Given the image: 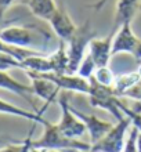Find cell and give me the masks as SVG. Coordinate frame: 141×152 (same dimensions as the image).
I'll return each mask as SVG.
<instances>
[{"mask_svg":"<svg viewBox=\"0 0 141 152\" xmlns=\"http://www.w3.org/2000/svg\"><path fill=\"white\" fill-rule=\"evenodd\" d=\"M94 77L98 83L104 84V86H112L113 80H115V75L108 66H102V68H97L94 71Z\"/></svg>","mask_w":141,"mask_h":152,"instance_id":"obj_19","label":"cell"},{"mask_svg":"<svg viewBox=\"0 0 141 152\" xmlns=\"http://www.w3.org/2000/svg\"><path fill=\"white\" fill-rule=\"evenodd\" d=\"M68 97H69L68 93H65V91L60 93L58 104H60L61 111H62V118H61V122L58 123V127H60L61 133H62L65 137L75 138V137L83 136V134L87 132V127H86L85 122H83V120H79L77 116L71 111V107H69V102H68Z\"/></svg>","mask_w":141,"mask_h":152,"instance_id":"obj_6","label":"cell"},{"mask_svg":"<svg viewBox=\"0 0 141 152\" xmlns=\"http://www.w3.org/2000/svg\"><path fill=\"white\" fill-rule=\"evenodd\" d=\"M0 39L7 44L17 46L22 48H32L37 50V47H46L53 39V33L39 28V26H6L0 29ZM42 51V50H37Z\"/></svg>","mask_w":141,"mask_h":152,"instance_id":"obj_1","label":"cell"},{"mask_svg":"<svg viewBox=\"0 0 141 152\" xmlns=\"http://www.w3.org/2000/svg\"><path fill=\"white\" fill-rule=\"evenodd\" d=\"M141 82V75L138 72H129L123 75L115 76V80L112 83V88L115 96L123 97L132 87H134L137 83Z\"/></svg>","mask_w":141,"mask_h":152,"instance_id":"obj_16","label":"cell"},{"mask_svg":"<svg viewBox=\"0 0 141 152\" xmlns=\"http://www.w3.org/2000/svg\"><path fill=\"white\" fill-rule=\"evenodd\" d=\"M96 64H94L93 58L87 54V56L83 58V61L80 62V65H79V69H77V75L82 76V77H85V79H89L90 76L94 73V71H96Z\"/></svg>","mask_w":141,"mask_h":152,"instance_id":"obj_20","label":"cell"},{"mask_svg":"<svg viewBox=\"0 0 141 152\" xmlns=\"http://www.w3.org/2000/svg\"><path fill=\"white\" fill-rule=\"evenodd\" d=\"M36 73H39L45 79L54 82L60 88L72 90V91H77V93H85V94L90 93V82L87 79H85V77L79 76L77 73H75V75L56 73V72H36Z\"/></svg>","mask_w":141,"mask_h":152,"instance_id":"obj_8","label":"cell"},{"mask_svg":"<svg viewBox=\"0 0 141 152\" xmlns=\"http://www.w3.org/2000/svg\"><path fill=\"white\" fill-rule=\"evenodd\" d=\"M141 11V0H118L112 31H118L125 22H132Z\"/></svg>","mask_w":141,"mask_h":152,"instance_id":"obj_13","label":"cell"},{"mask_svg":"<svg viewBox=\"0 0 141 152\" xmlns=\"http://www.w3.org/2000/svg\"><path fill=\"white\" fill-rule=\"evenodd\" d=\"M132 119L126 116L118 122L116 126H113L107 136L102 137L97 144L91 145V149L89 152H122L123 149V137L126 130L129 129Z\"/></svg>","mask_w":141,"mask_h":152,"instance_id":"obj_7","label":"cell"},{"mask_svg":"<svg viewBox=\"0 0 141 152\" xmlns=\"http://www.w3.org/2000/svg\"><path fill=\"white\" fill-rule=\"evenodd\" d=\"M71 111H72L80 120L85 122L86 127H87V132H89V134H90L91 145L97 144V142H98L102 137L107 136V133L113 127L109 122L98 119V118L94 115H85V113H82V112H77L76 109H73V108H71Z\"/></svg>","mask_w":141,"mask_h":152,"instance_id":"obj_11","label":"cell"},{"mask_svg":"<svg viewBox=\"0 0 141 152\" xmlns=\"http://www.w3.org/2000/svg\"><path fill=\"white\" fill-rule=\"evenodd\" d=\"M48 22L51 25V29H53V32H54V35L60 40H64L65 43H68L77 31V26L75 25L72 18L69 17L66 8L62 4H61L60 7H57L56 12L53 14V17L50 18Z\"/></svg>","mask_w":141,"mask_h":152,"instance_id":"obj_9","label":"cell"},{"mask_svg":"<svg viewBox=\"0 0 141 152\" xmlns=\"http://www.w3.org/2000/svg\"><path fill=\"white\" fill-rule=\"evenodd\" d=\"M11 68H21L22 69V64L20 60H17L15 57L10 56L7 53L0 51V71H7Z\"/></svg>","mask_w":141,"mask_h":152,"instance_id":"obj_21","label":"cell"},{"mask_svg":"<svg viewBox=\"0 0 141 152\" xmlns=\"http://www.w3.org/2000/svg\"><path fill=\"white\" fill-rule=\"evenodd\" d=\"M0 113L18 116V118H24V119L32 120V122H40V123L45 120L40 113H35V112L25 111V109L18 108V107L10 104V102H7V101H4V100H0Z\"/></svg>","mask_w":141,"mask_h":152,"instance_id":"obj_17","label":"cell"},{"mask_svg":"<svg viewBox=\"0 0 141 152\" xmlns=\"http://www.w3.org/2000/svg\"><path fill=\"white\" fill-rule=\"evenodd\" d=\"M137 72H138V73H140V75H141V64H140V66H138V71H137Z\"/></svg>","mask_w":141,"mask_h":152,"instance_id":"obj_26","label":"cell"},{"mask_svg":"<svg viewBox=\"0 0 141 152\" xmlns=\"http://www.w3.org/2000/svg\"><path fill=\"white\" fill-rule=\"evenodd\" d=\"M0 51L7 53L10 56L15 57L17 60L24 61L25 58L32 56H39V54H46L45 51H37V50H32V48H22V47H17V46H11V44H7L6 42L0 39Z\"/></svg>","mask_w":141,"mask_h":152,"instance_id":"obj_18","label":"cell"},{"mask_svg":"<svg viewBox=\"0 0 141 152\" xmlns=\"http://www.w3.org/2000/svg\"><path fill=\"white\" fill-rule=\"evenodd\" d=\"M21 0H0V20L3 18L4 12L7 11L10 7H12L14 4L20 3Z\"/></svg>","mask_w":141,"mask_h":152,"instance_id":"obj_23","label":"cell"},{"mask_svg":"<svg viewBox=\"0 0 141 152\" xmlns=\"http://www.w3.org/2000/svg\"><path fill=\"white\" fill-rule=\"evenodd\" d=\"M25 4L28 6L33 15L47 22L57 10V4L54 0H26Z\"/></svg>","mask_w":141,"mask_h":152,"instance_id":"obj_15","label":"cell"},{"mask_svg":"<svg viewBox=\"0 0 141 152\" xmlns=\"http://www.w3.org/2000/svg\"><path fill=\"white\" fill-rule=\"evenodd\" d=\"M25 72H26V75L32 80V84H31V86L33 87L35 96L43 98V100L46 101V105H48L51 101H54L57 94L60 93V87H58L54 82L42 77L39 73L33 72V71H25Z\"/></svg>","mask_w":141,"mask_h":152,"instance_id":"obj_12","label":"cell"},{"mask_svg":"<svg viewBox=\"0 0 141 152\" xmlns=\"http://www.w3.org/2000/svg\"><path fill=\"white\" fill-rule=\"evenodd\" d=\"M31 148V136L24 141V142H20V144H8L3 148H0V152H29Z\"/></svg>","mask_w":141,"mask_h":152,"instance_id":"obj_22","label":"cell"},{"mask_svg":"<svg viewBox=\"0 0 141 152\" xmlns=\"http://www.w3.org/2000/svg\"><path fill=\"white\" fill-rule=\"evenodd\" d=\"M116 31H112L107 37L104 39H94L90 40L89 43V56L93 58L96 68H102V66H108L109 58L112 57V40L115 36Z\"/></svg>","mask_w":141,"mask_h":152,"instance_id":"obj_10","label":"cell"},{"mask_svg":"<svg viewBox=\"0 0 141 152\" xmlns=\"http://www.w3.org/2000/svg\"><path fill=\"white\" fill-rule=\"evenodd\" d=\"M45 134L36 141H31V147L36 149H73L77 152H87L91 149V144H86L75 138H68L61 133L58 124H53L48 120H43Z\"/></svg>","mask_w":141,"mask_h":152,"instance_id":"obj_2","label":"cell"},{"mask_svg":"<svg viewBox=\"0 0 141 152\" xmlns=\"http://www.w3.org/2000/svg\"><path fill=\"white\" fill-rule=\"evenodd\" d=\"M119 53H129L134 60L141 64V39L134 35L132 29V22H125L116 31L112 40V56Z\"/></svg>","mask_w":141,"mask_h":152,"instance_id":"obj_5","label":"cell"},{"mask_svg":"<svg viewBox=\"0 0 141 152\" xmlns=\"http://www.w3.org/2000/svg\"><path fill=\"white\" fill-rule=\"evenodd\" d=\"M94 39V32L90 28V22L77 26L76 33L68 42V58H69V75H75L79 69V65L85 58V50L89 46L90 40Z\"/></svg>","mask_w":141,"mask_h":152,"instance_id":"obj_4","label":"cell"},{"mask_svg":"<svg viewBox=\"0 0 141 152\" xmlns=\"http://www.w3.org/2000/svg\"><path fill=\"white\" fill-rule=\"evenodd\" d=\"M107 3H108V0H97V1H94V3L89 4L87 7H89V8H93V10H96V11H100L101 8L104 7Z\"/></svg>","mask_w":141,"mask_h":152,"instance_id":"obj_24","label":"cell"},{"mask_svg":"<svg viewBox=\"0 0 141 152\" xmlns=\"http://www.w3.org/2000/svg\"><path fill=\"white\" fill-rule=\"evenodd\" d=\"M11 142H14L12 140H8V138H4V137H0V148H3V147H6V145L11 144Z\"/></svg>","mask_w":141,"mask_h":152,"instance_id":"obj_25","label":"cell"},{"mask_svg":"<svg viewBox=\"0 0 141 152\" xmlns=\"http://www.w3.org/2000/svg\"><path fill=\"white\" fill-rule=\"evenodd\" d=\"M0 88L11 91L14 94H17V96L24 97V98H26L35 107V102L32 100V97L35 96V91H33L32 86H26V84L21 83L18 80L12 79L6 71H0Z\"/></svg>","mask_w":141,"mask_h":152,"instance_id":"obj_14","label":"cell"},{"mask_svg":"<svg viewBox=\"0 0 141 152\" xmlns=\"http://www.w3.org/2000/svg\"><path fill=\"white\" fill-rule=\"evenodd\" d=\"M90 82V102L93 107L97 108H104L107 111L112 113L118 120L123 119L125 116L121 112V108H119V104H121V100L118 98V96H115L113 93L112 86H104V84L98 83L94 77V75H91L89 77Z\"/></svg>","mask_w":141,"mask_h":152,"instance_id":"obj_3","label":"cell"}]
</instances>
